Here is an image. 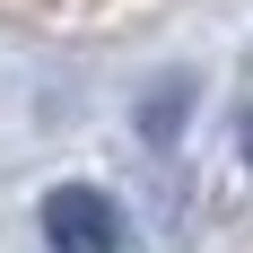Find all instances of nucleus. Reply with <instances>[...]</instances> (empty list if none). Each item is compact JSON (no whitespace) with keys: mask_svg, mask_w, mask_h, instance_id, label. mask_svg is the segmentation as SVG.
<instances>
[{"mask_svg":"<svg viewBox=\"0 0 253 253\" xmlns=\"http://www.w3.org/2000/svg\"><path fill=\"white\" fill-rule=\"evenodd\" d=\"M236 149H245V166H253V114H245V123H236Z\"/></svg>","mask_w":253,"mask_h":253,"instance_id":"2","label":"nucleus"},{"mask_svg":"<svg viewBox=\"0 0 253 253\" xmlns=\"http://www.w3.org/2000/svg\"><path fill=\"white\" fill-rule=\"evenodd\" d=\"M44 245H52V253H114V245H123V218H114L105 192L61 183V192L44 201Z\"/></svg>","mask_w":253,"mask_h":253,"instance_id":"1","label":"nucleus"}]
</instances>
